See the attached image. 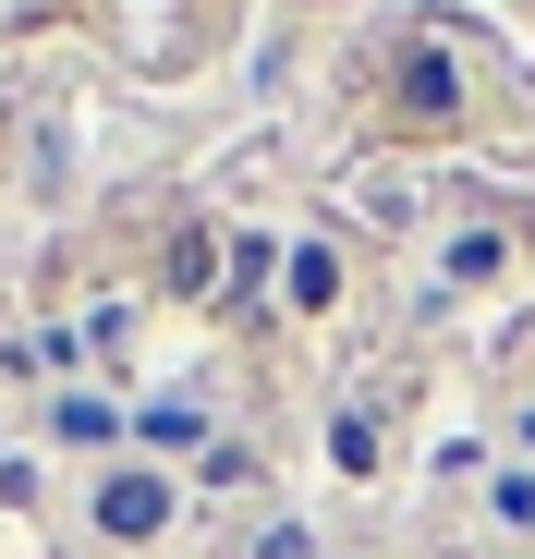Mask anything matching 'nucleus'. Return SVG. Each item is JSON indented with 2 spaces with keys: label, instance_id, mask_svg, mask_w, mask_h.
<instances>
[{
  "label": "nucleus",
  "instance_id": "obj_1",
  "mask_svg": "<svg viewBox=\"0 0 535 559\" xmlns=\"http://www.w3.org/2000/svg\"><path fill=\"white\" fill-rule=\"evenodd\" d=\"M402 98H414V110H451V61L414 49V61H402Z\"/></svg>",
  "mask_w": 535,
  "mask_h": 559
}]
</instances>
